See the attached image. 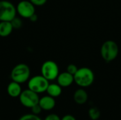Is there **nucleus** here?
<instances>
[{
	"mask_svg": "<svg viewBox=\"0 0 121 120\" xmlns=\"http://www.w3.org/2000/svg\"><path fill=\"white\" fill-rule=\"evenodd\" d=\"M74 82L80 87L85 88L91 86L94 81V74L92 70L87 67L78 69L74 75Z\"/></svg>",
	"mask_w": 121,
	"mask_h": 120,
	"instance_id": "1",
	"label": "nucleus"
},
{
	"mask_svg": "<svg viewBox=\"0 0 121 120\" xmlns=\"http://www.w3.org/2000/svg\"><path fill=\"white\" fill-rule=\"evenodd\" d=\"M30 76V69L29 66L24 64L20 63L16 65L11 71V79L13 81L20 84L27 82Z\"/></svg>",
	"mask_w": 121,
	"mask_h": 120,
	"instance_id": "2",
	"label": "nucleus"
},
{
	"mask_svg": "<svg viewBox=\"0 0 121 120\" xmlns=\"http://www.w3.org/2000/svg\"><path fill=\"white\" fill-rule=\"evenodd\" d=\"M119 48L117 43L113 40H107L101 47V55L104 60L107 62L113 61L118 54Z\"/></svg>",
	"mask_w": 121,
	"mask_h": 120,
	"instance_id": "3",
	"label": "nucleus"
},
{
	"mask_svg": "<svg viewBox=\"0 0 121 120\" xmlns=\"http://www.w3.org/2000/svg\"><path fill=\"white\" fill-rule=\"evenodd\" d=\"M49 84V81L42 75L35 76L28 81V89L38 94L45 92Z\"/></svg>",
	"mask_w": 121,
	"mask_h": 120,
	"instance_id": "4",
	"label": "nucleus"
},
{
	"mask_svg": "<svg viewBox=\"0 0 121 120\" xmlns=\"http://www.w3.org/2000/svg\"><path fill=\"white\" fill-rule=\"evenodd\" d=\"M16 7L8 0L0 1V21H11L16 16Z\"/></svg>",
	"mask_w": 121,
	"mask_h": 120,
	"instance_id": "5",
	"label": "nucleus"
},
{
	"mask_svg": "<svg viewBox=\"0 0 121 120\" xmlns=\"http://www.w3.org/2000/svg\"><path fill=\"white\" fill-rule=\"evenodd\" d=\"M41 75L48 81L56 79L59 75V67L57 63L52 60L45 61L41 66Z\"/></svg>",
	"mask_w": 121,
	"mask_h": 120,
	"instance_id": "6",
	"label": "nucleus"
},
{
	"mask_svg": "<svg viewBox=\"0 0 121 120\" xmlns=\"http://www.w3.org/2000/svg\"><path fill=\"white\" fill-rule=\"evenodd\" d=\"M19 98V101L26 108H31L39 103L40 98L38 94L30 89L22 91Z\"/></svg>",
	"mask_w": 121,
	"mask_h": 120,
	"instance_id": "7",
	"label": "nucleus"
},
{
	"mask_svg": "<svg viewBox=\"0 0 121 120\" xmlns=\"http://www.w3.org/2000/svg\"><path fill=\"white\" fill-rule=\"evenodd\" d=\"M16 12L23 18H29L32 15L35 13V6L28 0H22L17 4Z\"/></svg>",
	"mask_w": 121,
	"mask_h": 120,
	"instance_id": "8",
	"label": "nucleus"
},
{
	"mask_svg": "<svg viewBox=\"0 0 121 120\" xmlns=\"http://www.w3.org/2000/svg\"><path fill=\"white\" fill-rule=\"evenodd\" d=\"M57 80V83L61 87H65V88L71 86L72 83L74 81V76L70 74L67 71L59 74Z\"/></svg>",
	"mask_w": 121,
	"mask_h": 120,
	"instance_id": "9",
	"label": "nucleus"
},
{
	"mask_svg": "<svg viewBox=\"0 0 121 120\" xmlns=\"http://www.w3.org/2000/svg\"><path fill=\"white\" fill-rule=\"evenodd\" d=\"M39 105L41 107L43 110H51L55 106V100L53 97L50 95H45L40 98Z\"/></svg>",
	"mask_w": 121,
	"mask_h": 120,
	"instance_id": "10",
	"label": "nucleus"
},
{
	"mask_svg": "<svg viewBox=\"0 0 121 120\" xmlns=\"http://www.w3.org/2000/svg\"><path fill=\"white\" fill-rule=\"evenodd\" d=\"M21 92H22V88L20 83L13 81L9 83L7 86V93L10 97L18 98L20 96Z\"/></svg>",
	"mask_w": 121,
	"mask_h": 120,
	"instance_id": "11",
	"label": "nucleus"
},
{
	"mask_svg": "<svg viewBox=\"0 0 121 120\" xmlns=\"http://www.w3.org/2000/svg\"><path fill=\"white\" fill-rule=\"evenodd\" d=\"M73 98L76 103L79 105H83L86 103L88 100V94L84 89L79 88L74 92Z\"/></svg>",
	"mask_w": 121,
	"mask_h": 120,
	"instance_id": "12",
	"label": "nucleus"
},
{
	"mask_svg": "<svg viewBox=\"0 0 121 120\" xmlns=\"http://www.w3.org/2000/svg\"><path fill=\"white\" fill-rule=\"evenodd\" d=\"M13 28L11 21H0V37H6L9 36Z\"/></svg>",
	"mask_w": 121,
	"mask_h": 120,
	"instance_id": "13",
	"label": "nucleus"
},
{
	"mask_svg": "<svg viewBox=\"0 0 121 120\" xmlns=\"http://www.w3.org/2000/svg\"><path fill=\"white\" fill-rule=\"evenodd\" d=\"M46 92L48 95L53 98H57L62 93V87L58 83H50L49 84Z\"/></svg>",
	"mask_w": 121,
	"mask_h": 120,
	"instance_id": "14",
	"label": "nucleus"
},
{
	"mask_svg": "<svg viewBox=\"0 0 121 120\" xmlns=\"http://www.w3.org/2000/svg\"><path fill=\"white\" fill-rule=\"evenodd\" d=\"M89 115L92 120H97L100 117L101 113L97 108H91L89 110Z\"/></svg>",
	"mask_w": 121,
	"mask_h": 120,
	"instance_id": "15",
	"label": "nucleus"
},
{
	"mask_svg": "<svg viewBox=\"0 0 121 120\" xmlns=\"http://www.w3.org/2000/svg\"><path fill=\"white\" fill-rule=\"evenodd\" d=\"M11 25H12L13 29H20L23 25L22 20L17 16H16L14 18H13L11 21Z\"/></svg>",
	"mask_w": 121,
	"mask_h": 120,
	"instance_id": "16",
	"label": "nucleus"
},
{
	"mask_svg": "<svg viewBox=\"0 0 121 120\" xmlns=\"http://www.w3.org/2000/svg\"><path fill=\"white\" fill-rule=\"evenodd\" d=\"M18 120H42L38 115H34L33 113L31 114H26L20 117Z\"/></svg>",
	"mask_w": 121,
	"mask_h": 120,
	"instance_id": "17",
	"label": "nucleus"
},
{
	"mask_svg": "<svg viewBox=\"0 0 121 120\" xmlns=\"http://www.w3.org/2000/svg\"><path fill=\"white\" fill-rule=\"evenodd\" d=\"M78 70V68L76 65L73 64H69L67 67V71L68 73H69L70 74L72 75H74L76 74V72Z\"/></svg>",
	"mask_w": 121,
	"mask_h": 120,
	"instance_id": "18",
	"label": "nucleus"
},
{
	"mask_svg": "<svg viewBox=\"0 0 121 120\" xmlns=\"http://www.w3.org/2000/svg\"><path fill=\"white\" fill-rule=\"evenodd\" d=\"M30 109H31V112H32V113H33V114H34V115H39V114L41 112V111L43 110V109H42V108H41V107L39 105V104H38V105H36L33 106V108H31Z\"/></svg>",
	"mask_w": 121,
	"mask_h": 120,
	"instance_id": "19",
	"label": "nucleus"
},
{
	"mask_svg": "<svg viewBox=\"0 0 121 120\" xmlns=\"http://www.w3.org/2000/svg\"><path fill=\"white\" fill-rule=\"evenodd\" d=\"M34 6H43L44 5L48 0H29Z\"/></svg>",
	"mask_w": 121,
	"mask_h": 120,
	"instance_id": "20",
	"label": "nucleus"
},
{
	"mask_svg": "<svg viewBox=\"0 0 121 120\" xmlns=\"http://www.w3.org/2000/svg\"><path fill=\"white\" fill-rule=\"evenodd\" d=\"M44 120H61V119L60 118V117L57 115L55 114H50L48 115Z\"/></svg>",
	"mask_w": 121,
	"mask_h": 120,
	"instance_id": "21",
	"label": "nucleus"
},
{
	"mask_svg": "<svg viewBox=\"0 0 121 120\" xmlns=\"http://www.w3.org/2000/svg\"><path fill=\"white\" fill-rule=\"evenodd\" d=\"M61 120H77L75 119V117L71 115H65Z\"/></svg>",
	"mask_w": 121,
	"mask_h": 120,
	"instance_id": "22",
	"label": "nucleus"
},
{
	"mask_svg": "<svg viewBox=\"0 0 121 120\" xmlns=\"http://www.w3.org/2000/svg\"><path fill=\"white\" fill-rule=\"evenodd\" d=\"M29 19H30V21H32V22H35V21H38V16H37L35 13H34L33 15H32V16L29 18Z\"/></svg>",
	"mask_w": 121,
	"mask_h": 120,
	"instance_id": "23",
	"label": "nucleus"
}]
</instances>
